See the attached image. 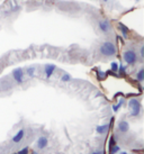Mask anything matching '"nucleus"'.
I'll use <instances>...</instances> for the list:
<instances>
[{
  "instance_id": "f257e3e1",
  "label": "nucleus",
  "mask_w": 144,
  "mask_h": 154,
  "mask_svg": "<svg viewBox=\"0 0 144 154\" xmlns=\"http://www.w3.org/2000/svg\"><path fill=\"white\" fill-rule=\"evenodd\" d=\"M99 51L104 56H114L116 54V46L114 45L113 42H109V41H106L102 44V46L99 48Z\"/></svg>"
},
{
  "instance_id": "f03ea898",
  "label": "nucleus",
  "mask_w": 144,
  "mask_h": 154,
  "mask_svg": "<svg viewBox=\"0 0 144 154\" xmlns=\"http://www.w3.org/2000/svg\"><path fill=\"white\" fill-rule=\"evenodd\" d=\"M128 107L131 109V116L132 117H136L141 114V103L137 99H131L128 103Z\"/></svg>"
},
{
  "instance_id": "7ed1b4c3",
  "label": "nucleus",
  "mask_w": 144,
  "mask_h": 154,
  "mask_svg": "<svg viewBox=\"0 0 144 154\" xmlns=\"http://www.w3.org/2000/svg\"><path fill=\"white\" fill-rule=\"evenodd\" d=\"M123 59L127 64L133 65V64H135L136 61H137V54H136V52L133 51V50H127V51L124 52Z\"/></svg>"
},
{
  "instance_id": "20e7f679",
  "label": "nucleus",
  "mask_w": 144,
  "mask_h": 154,
  "mask_svg": "<svg viewBox=\"0 0 144 154\" xmlns=\"http://www.w3.org/2000/svg\"><path fill=\"white\" fill-rule=\"evenodd\" d=\"M13 77L15 79V81L18 82V83H21L24 81V71L21 68H17L15 69L13 71Z\"/></svg>"
},
{
  "instance_id": "39448f33",
  "label": "nucleus",
  "mask_w": 144,
  "mask_h": 154,
  "mask_svg": "<svg viewBox=\"0 0 144 154\" xmlns=\"http://www.w3.org/2000/svg\"><path fill=\"white\" fill-rule=\"evenodd\" d=\"M98 27H99V29L102 30V33H108L111 30V25H110V23L108 20H102V22L98 23Z\"/></svg>"
},
{
  "instance_id": "423d86ee",
  "label": "nucleus",
  "mask_w": 144,
  "mask_h": 154,
  "mask_svg": "<svg viewBox=\"0 0 144 154\" xmlns=\"http://www.w3.org/2000/svg\"><path fill=\"white\" fill-rule=\"evenodd\" d=\"M55 69H56V66H55L54 64H46L45 65V68H44V72H45V75H46L47 79H50V78L52 77V74L54 73Z\"/></svg>"
},
{
  "instance_id": "0eeeda50",
  "label": "nucleus",
  "mask_w": 144,
  "mask_h": 154,
  "mask_svg": "<svg viewBox=\"0 0 144 154\" xmlns=\"http://www.w3.org/2000/svg\"><path fill=\"white\" fill-rule=\"evenodd\" d=\"M47 143H49V141H47L46 137H39L37 140V143H36V146H37V149H39V150H43V149H45L47 146Z\"/></svg>"
},
{
  "instance_id": "6e6552de",
  "label": "nucleus",
  "mask_w": 144,
  "mask_h": 154,
  "mask_svg": "<svg viewBox=\"0 0 144 154\" xmlns=\"http://www.w3.org/2000/svg\"><path fill=\"white\" fill-rule=\"evenodd\" d=\"M128 129H130V125H128L127 122H125V120L119 122L118 123V131H121L122 133H126Z\"/></svg>"
},
{
  "instance_id": "1a4fd4ad",
  "label": "nucleus",
  "mask_w": 144,
  "mask_h": 154,
  "mask_svg": "<svg viewBox=\"0 0 144 154\" xmlns=\"http://www.w3.org/2000/svg\"><path fill=\"white\" fill-rule=\"evenodd\" d=\"M25 135V132H24V129H19L17 132V134L13 137V142L14 143H19V142L23 140V137Z\"/></svg>"
},
{
  "instance_id": "9d476101",
  "label": "nucleus",
  "mask_w": 144,
  "mask_h": 154,
  "mask_svg": "<svg viewBox=\"0 0 144 154\" xmlns=\"http://www.w3.org/2000/svg\"><path fill=\"white\" fill-rule=\"evenodd\" d=\"M109 129V125H100V126H97V128H96V131H97V133H99V134H104V133H106V131H108Z\"/></svg>"
},
{
  "instance_id": "9b49d317",
  "label": "nucleus",
  "mask_w": 144,
  "mask_h": 154,
  "mask_svg": "<svg viewBox=\"0 0 144 154\" xmlns=\"http://www.w3.org/2000/svg\"><path fill=\"white\" fill-rule=\"evenodd\" d=\"M119 28H121V30H122V34H123V36L126 38L127 37V35H128V28H127L126 26L124 25V24H119Z\"/></svg>"
},
{
  "instance_id": "f8f14e48",
  "label": "nucleus",
  "mask_w": 144,
  "mask_h": 154,
  "mask_svg": "<svg viewBox=\"0 0 144 154\" xmlns=\"http://www.w3.org/2000/svg\"><path fill=\"white\" fill-rule=\"evenodd\" d=\"M136 79H137V81L139 82H142L144 80V69H141L139 73H137V75H136Z\"/></svg>"
},
{
  "instance_id": "ddd939ff",
  "label": "nucleus",
  "mask_w": 144,
  "mask_h": 154,
  "mask_svg": "<svg viewBox=\"0 0 144 154\" xmlns=\"http://www.w3.org/2000/svg\"><path fill=\"white\" fill-rule=\"evenodd\" d=\"M121 150V147L118 145H113L111 147H109V154H115L117 153L118 151Z\"/></svg>"
},
{
  "instance_id": "4468645a",
  "label": "nucleus",
  "mask_w": 144,
  "mask_h": 154,
  "mask_svg": "<svg viewBox=\"0 0 144 154\" xmlns=\"http://www.w3.org/2000/svg\"><path fill=\"white\" fill-rule=\"evenodd\" d=\"M124 103V100L122 99V100H119V103H118V105H115V106H113V110L116 112V111H118L119 110V108H121V106Z\"/></svg>"
},
{
  "instance_id": "2eb2a0df",
  "label": "nucleus",
  "mask_w": 144,
  "mask_h": 154,
  "mask_svg": "<svg viewBox=\"0 0 144 154\" xmlns=\"http://www.w3.org/2000/svg\"><path fill=\"white\" fill-rule=\"evenodd\" d=\"M110 66H111V71H113V72H117V71H118V64H117L116 62H113V63L110 64Z\"/></svg>"
},
{
  "instance_id": "dca6fc26",
  "label": "nucleus",
  "mask_w": 144,
  "mask_h": 154,
  "mask_svg": "<svg viewBox=\"0 0 144 154\" xmlns=\"http://www.w3.org/2000/svg\"><path fill=\"white\" fill-rule=\"evenodd\" d=\"M61 80H62V81H64V82L70 81V80H71V75H70V74H67V73H65V74H63V75H62Z\"/></svg>"
},
{
  "instance_id": "f3484780",
  "label": "nucleus",
  "mask_w": 144,
  "mask_h": 154,
  "mask_svg": "<svg viewBox=\"0 0 144 154\" xmlns=\"http://www.w3.org/2000/svg\"><path fill=\"white\" fill-rule=\"evenodd\" d=\"M117 72L122 73V74H124V73L126 72V68L124 66V65H118V71Z\"/></svg>"
},
{
  "instance_id": "a211bd4d",
  "label": "nucleus",
  "mask_w": 144,
  "mask_h": 154,
  "mask_svg": "<svg viewBox=\"0 0 144 154\" xmlns=\"http://www.w3.org/2000/svg\"><path fill=\"white\" fill-rule=\"evenodd\" d=\"M28 151H30L28 150V147H24L23 150H20L18 153H16V154H28Z\"/></svg>"
},
{
  "instance_id": "6ab92c4d",
  "label": "nucleus",
  "mask_w": 144,
  "mask_h": 154,
  "mask_svg": "<svg viewBox=\"0 0 144 154\" xmlns=\"http://www.w3.org/2000/svg\"><path fill=\"white\" fill-rule=\"evenodd\" d=\"M115 143H116V141H115V137L111 136L109 140V145H108V147H111L113 145H115Z\"/></svg>"
},
{
  "instance_id": "aec40b11",
  "label": "nucleus",
  "mask_w": 144,
  "mask_h": 154,
  "mask_svg": "<svg viewBox=\"0 0 144 154\" xmlns=\"http://www.w3.org/2000/svg\"><path fill=\"white\" fill-rule=\"evenodd\" d=\"M105 75H106V73H104V72H102V71H99L98 72V77H99V79H105Z\"/></svg>"
},
{
  "instance_id": "412c9836",
  "label": "nucleus",
  "mask_w": 144,
  "mask_h": 154,
  "mask_svg": "<svg viewBox=\"0 0 144 154\" xmlns=\"http://www.w3.org/2000/svg\"><path fill=\"white\" fill-rule=\"evenodd\" d=\"M27 73L30 74V77H33V75H34V69H30V70L27 71Z\"/></svg>"
},
{
  "instance_id": "4be33fe9",
  "label": "nucleus",
  "mask_w": 144,
  "mask_h": 154,
  "mask_svg": "<svg viewBox=\"0 0 144 154\" xmlns=\"http://www.w3.org/2000/svg\"><path fill=\"white\" fill-rule=\"evenodd\" d=\"M140 53H141V57H144V46H142V47H141V51H140Z\"/></svg>"
},
{
  "instance_id": "5701e85b",
  "label": "nucleus",
  "mask_w": 144,
  "mask_h": 154,
  "mask_svg": "<svg viewBox=\"0 0 144 154\" xmlns=\"http://www.w3.org/2000/svg\"><path fill=\"white\" fill-rule=\"evenodd\" d=\"M133 152L134 153H139V154H143V151L141 150V151H137V150H133Z\"/></svg>"
},
{
  "instance_id": "b1692460",
  "label": "nucleus",
  "mask_w": 144,
  "mask_h": 154,
  "mask_svg": "<svg viewBox=\"0 0 144 154\" xmlns=\"http://www.w3.org/2000/svg\"><path fill=\"white\" fill-rule=\"evenodd\" d=\"M91 154H104V152H102V151H96V152H93Z\"/></svg>"
},
{
  "instance_id": "393cba45",
  "label": "nucleus",
  "mask_w": 144,
  "mask_h": 154,
  "mask_svg": "<svg viewBox=\"0 0 144 154\" xmlns=\"http://www.w3.org/2000/svg\"><path fill=\"white\" fill-rule=\"evenodd\" d=\"M119 154H128L127 152H122V153H119Z\"/></svg>"
},
{
  "instance_id": "a878e982",
  "label": "nucleus",
  "mask_w": 144,
  "mask_h": 154,
  "mask_svg": "<svg viewBox=\"0 0 144 154\" xmlns=\"http://www.w3.org/2000/svg\"><path fill=\"white\" fill-rule=\"evenodd\" d=\"M32 154H37V153H36V152L34 151V152H32Z\"/></svg>"
},
{
  "instance_id": "bb28decb",
  "label": "nucleus",
  "mask_w": 144,
  "mask_h": 154,
  "mask_svg": "<svg viewBox=\"0 0 144 154\" xmlns=\"http://www.w3.org/2000/svg\"><path fill=\"white\" fill-rule=\"evenodd\" d=\"M102 1H104V2H107V1H108V0H102Z\"/></svg>"
},
{
  "instance_id": "cd10ccee",
  "label": "nucleus",
  "mask_w": 144,
  "mask_h": 154,
  "mask_svg": "<svg viewBox=\"0 0 144 154\" xmlns=\"http://www.w3.org/2000/svg\"><path fill=\"white\" fill-rule=\"evenodd\" d=\"M15 154H16V153H15Z\"/></svg>"
}]
</instances>
